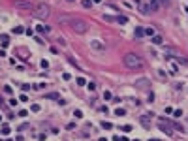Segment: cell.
Segmentation results:
<instances>
[{
	"label": "cell",
	"instance_id": "25",
	"mask_svg": "<svg viewBox=\"0 0 188 141\" xmlns=\"http://www.w3.org/2000/svg\"><path fill=\"white\" fill-rule=\"evenodd\" d=\"M145 34H147V36H154V30H152V28H147Z\"/></svg>",
	"mask_w": 188,
	"mask_h": 141
},
{
	"label": "cell",
	"instance_id": "37",
	"mask_svg": "<svg viewBox=\"0 0 188 141\" xmlns=\"http://www.w3.org/2000/svg\"><path fill=\"white\" fill-rule=\"evenodd\" d=\"M166 2H167V0H166Z\"/></svg>",
	"mask_w": 188,
	"mask_h": 141
},
{
	"label": "cell",
	"instance_id": "14",
	"mask_svg": "<svg viewBox=\"0 0 188 141\" xmlns=\"http://www.w3.org/2000/svg\"><path fill=\"white\" fill-rule=\"evenodd\" d=\"M77 85H79V87H85V85H87V79H85V77H77Z\"/></svg>",
	"mask_w": 188,
	"mask_h": 141
},
{
	"label": "cell",
	"instance_id": "18",
	"mask_svg": "<svg viewBox=\"0 0 188 141\" xmlns=\"http://www.w3.org/2000/svg\"><path fill=\"white\" fill-rule=\"evenodd\" d=\"M0 42H2V43H10V38H8L6 34H2V36H0Z\"/></svg>",
	"mask_w": 188,
	"mask_h": 141
},
{
	"label": "cell",
	"instance_id": "24",
	"mask_svg": "<svg viewBox=\"0 0 188 141\" xmlns=\"http://www.w3.org/2000/svg\"><path fill=\"white\" fill-rule=\"evenodd\" d=\"M73 115H75V117H77V119H81V117H83V113H81V111H79V109H75V111H73Z\"/></svg>",
	"mask_w": 188,
	"mask_h": 141
},
{
	"label": "cell",
	"instance_id": "23",
	"mask_svg": "<svg viewBox=\"0 0 188 141\" xmlns=\"http://www.w3.org/2000/svg\"><path fill=\"white\" fill-rule=\"evenodd\" d=\"M115 115H119V117H122V115H126V111H124V109H117V111H115Z\"/></svg>",
	"mask_w": 188,
	"mask_h": 141
},
{
	"label": "cell",
	"instance_id": "26",
	"mask_svg": "<svg viewBox=\"0 0 188 141\" xmlns=\"http://www.w3.org/2000/svg\"><path fill=\"white\" fill-rule=\"evenodd\" d=\"M43 87H45V83H40V85H34V89H36V90H42Z\"/></svg>",
	"mask_w": 188,
	"mask_h": 141
},
{
	"label": "cell",
	"instance_id": "16",
	"mask_svg": "<svg viewBox=\"0 0 188 141\" xmlns=\"http://www.w3.org/2000/svg\"><path fill=\"white\" fill-rule=\"evenodd\" d=\"M40 32H49V26H45V25H40V26H36Z\"/></svg>",
	"mask_w": 188,
	"mask_h": 141
},
{
	"label": "cell",
	"instance_id": "3",
	"mask_svg": "<svg viewBox=\"0 0 188 141\" xmlns=\"http://www.w3.org/2000/svg\"><path fill=\"white\" fill-rule=\"evenodd\" d=\"M49 11H51V8L47 4H43V2H40V4H34L32 15L36 19H47V17H49Z\"/></svg>",
	"mask_w": 188,
	"mask_h": 141
},
{
	"label": "cell",
	"instance_id": "21",
	"mask_svg": "<svg viewBox=\"0 0 188 141\" xmlns=\"http://www.w3.org/2000/svg\"><path fill=\"white\" fill-rule=\"evenodd\" d=\"M156 75H158L160 79H166V73H164V70H158V72H156Z\"/></svg>",
	"mask_w": 188,
	"mask_h": 141
},
{
	"label": "cell",
	"instance_id": "8",
	"mask_svg": "<svg viewBox=\"0 0 188 141\" xmlns=\"http://www.w3.org/2000/svg\"><path fill=\"white\" fill-rule=\"evenodd\" d=\"M139 10H141V13H143V15H149V13H151V8H149L147 4H139Z\"/></svg>",
	"mask_w": 188,
	"mask_h": 141
},
{
	"label": "cell",
	"instance_id": "35",
	"mask_svg": "<svg viewBox=\"0 0 188 141\" xmlns=\"http://www.w3.org/2000/svg\"><path fill=\"white\" fill-rule=\"evenodd\" d=\"M68 2H73V0H68Z\"/></svg>",
	"mask_w": 188,
	"mask_h": 141
},
{
	"label": "cell",
	"instance_id": "19",
	"mask_svg": "<svg viewBox=\"0 0 188 141\" xmlns=\"http://www.w3.org/2000/svg\"><path fill=\"white\" fill-rule=\"evenodd\" d=\"M23 30H25L23 26H15V28H13V34H23Z\"/></svg>",
	"mask_w": 188,
	"mask_h": 141
},
{
	"label": "cell",
	"instance_id": "17",
	"mask_svg": "<svg viewBox=\"0 0 188 141\" xmlns=\"http://www.w3.org/2000/svg\"><path fill=\"white\" fill-rule=\"evenodd\" d=\"M10 132H11V130H10V126H8V124H4V126H2V134H4V136H8Z\"/></svg>",
	"mask_w": 188,
	"mask_h": 141
},
{
	"label": "cell",
	"instance_id": "34",
	"mask_svg": "<svg viewBox=\"0 0 188 141\" xmlns=\"http://www.w3.org/2000/svg\"><path fill=\"white\" fill-rule=\"evenodd\" d=\"M0 120H2V115H0Z\"/></svg>",
	"mask_w": 188,
	"mask_h": 141
},
{
	"label": "cell",
	"instance_id": "1",
	"mask_svg": "<svg viewBox=\"0 0 188 141\" xmlns=\"http://www.w3.org/2000/svg\"><path fill=\"white\" fill-rule=\"evenodd\" d=\"M58 23L70 26L75 34H85L89 30L87 21H83L81 17H75V15H58Z\"/></svg>",
	"mask_w": 188,
	"mask_h": 141
},
{
	"label": "cell",
	"instance_id": "12",
	"mask_svg": "<svg viewBox=\"0 0 188 141\" xmlns=\"http://www.w3.org/2000/svg\"><path fill=\"white\" fill-rule=\"evenodd\" d=\"M117 23H120V25H128V17H124V15H120V17L115 19Z\"/></svg>",
	"mask_w": 188,
	"mask_h": 141
},
{
	"label": "cell",
	"instance_id": "7",
	"mask_svg": "<svg viewBox=\"0 0 188 141\" xmlns=\"http://www.w3.org/2000/svg\"><path fill=\"white\" fill-rule=\"evenodd\" d=\"M151 11H158V8H160V0H151Z\"/></svg>",
	"mask_w": 188,
	"mask_h": 141
},
{
	"label": "cell",
	"instance_id": "30",
	"mask_svg": "<svg viewBox=\"0 0 188 141\" xmlns=\"http://www.w3.org/2000/svg\"><path fill=\"white\" fill-rule=\"evenodd\" d=\"M62 79H66V81H70V79H72V75H70V73H64V75H62Z\"/></svg>",
	"mask_w": 188,
	"mask_h": 141
},
{
	"label": "cell",
	"instance_id": "22",
	"mask_svg": "<svg viewBox=\"0 0 188 141\" xmlns=\"http://www.w3.org/2000/svg\"><path fill=\"white\" fill-rule=\"evenodd\" d=\"M104 98H105V100H111V98H113V94L109 92V90H105V92H104Z\"/></svg>",
	"mask_w": 188,
	"mask_h": 141
},
{
	"label": "cell",
	"instance_id": "2",
	"mask_svg": "<svg viewBox=\"0 0 188 141\" xmlns=\"http://www.w3.org/2000/svg\"><path fill=\"white\" fill-rule=\"evenodd\" d=\"M122 62H124V66H126V68H132V70L143 68V58H141L139 55H136V53H126L122 57Z\"/></svg>",
	"mask_w": 188,
	"mask_h": 141
},
{
	"label": "cell",
	"instance_id": "9",
	"mask_svg": "<svg viewBox=\"0 0 188 141\" xmlns=\"http://www.w3.org/2000/svg\"><path fill=\"white\" fill-rule=\"evenodd\" d=\"M152 43H154V45H162V43H164V40H162V36H158V34H154V36H152Z\"/></svg>",
	"mask_w": 188,
	"mask_h": 141
},
{
	"label": "cell",
	"instance_id": "10",
	"mask_svg": "<svg viewBox=\"0 0 188 141\" xmlns=\"http://www.w3.org/2000/svg\"><path fill=\"white\" fill-rule=\"evenodd\" d=\"M134 34H136V38H143V36H145V30H143V28H141V26H137Z\"/></svg>",
	"mask_w": 188,
	"mask_h": 141
},
{
	"label": "cell",
	"instance_id": "28",
	"mask_svg": "<svg viewBox=\"0 0 188 141\" xmlns=\"http://www.w3.org/2000/svg\"><path fill=\"white\" fill-rule=\"evenodd\" d=\"M30 109H32V111H34V113H38V111H40V105H38V104H34V105H32V107H30Z\"/></svg>",
	"mask_w": 188,
	"mask_h": 141
},
{
	"label": "cell",
	"instance_id": "5",
	"mask_svg": "<svg viewBox=\"0 0 188 141\" xmlns=\"http://www.w3.org/2000/svg\"><path fill=\"white\" fill-rule=\"evenodd\" d=\"M15 8H19V10H26V11H32L34 10V2H30V0H15Z\"/></svg>",
	"mask_w": 188,
	"mask_h": 141
},
{
	"label": "cell",
	"instance_id": "4",
	"mask_svg": "<svg viewBox=\"0 0 188 141\" xmlns=\"http://www.w3.org/2000/svg\"><path fill=\"white\" fill-rule=\"evenodd\" d=\"M158 126H160V130H162V132H166L167 136H171V134H173L175 124H173V122L169 124V122H167V119H160V120H158Z\"/></svg>",
	"mask_w": 188,
	"mask_h": 141
},
{
	"label": "cell",
	"instance_id": "33",
	"mask_svg": "<svg viewBox=\"0 0 188 141\" xmlns=\"http://www.w3.org/2000/svg\"><path fill=\"white\" fill-rule=\"evenodd\" d=\"M0 104H4V102H2V96H0Z\"/></svg>",
	"mask_w": 188,
	"mask_h": 141
},
{
	"label": "cell",
	"instance_id": "11",
	"mask_svg": "<svg viewBox=\"0 0 188 141\" xmlns=\"http://www.w3.org/2000/svg\"><path fill=\"white\" fill-rule=\"evenodd\" d=\"M141 124H143L145 128L151 126V120H149V117H147V115H145V117H141Z\"/></svg>",
	"mask_w": 188,
	"mask_h": 141
},
{
	"label": "cell",
	"instance_id": "13",
	"mask_svg": "<svg viewBox=\"0 0 188 141\" xmlns=\"http://www.w3.org/2000/svg\"><path fill=\"white\" fill-rule=\"evenodd\" d=\"M136 85H137L139 89H143V87H149V81H147V79H139V81H137Z\"/></svg>",
	"mask_w": 188,
	"mask_h": 141
},
{
	"label": "cell",
	"instance_id": "29",
	"mask_svg": "<svg viewBox=\"0 0 188 141\" xmlns=\"http://www.w3.org/2000/svg\"><path fill=\"white\" fill-rule=\"evenodd\" d=\"M26 115H28L26 109H21V111H19V117H26Z\"/></svg>",
	"mask_w": 188,
	"mask_h": 141
},
{
	"label": "cell",
	"instance_id": "6",
	"mask_svg": "<svg viewBox=\"0 0 188 141\" xmlns=\"http://www.w3.org/2000/svg\"><path fill=\"white\" fill-rule=\"evenodd\" d=\"M90 47H92L94 51H104V49H105L104 42H100V40H92V42H90Z\"/></svg>",
	"mask_w": 188,
	"mask_h": 141
},
{
	"label": "cell",
	"instance_id": "27",
	"mask_svg": "<svg viewBox=\"0 0 188 141\" xmlns=\"http://www.w3.org/2000/svg\"><path fill=\"white\" fill-rule=\"evenodd\" d=\"M28 89H30V85H28V83H23V87H21V90H25V92H26Z\"/></svg>",
	"mask_w": 188,
	"mask_h": 141
},
{
	"label": "cell",
	"instance_id": "36",
	"mask_svg": "<svg viewBox=\"0 0 188 141\" xmlns=\"http://www.w3.org/2000/svg\"><path fill=\"white\" fill-rule=\"evenodd\" d=\"M6 141H11V139H6Z\"/></svg>",
	"mask_w": 188,
	"mask_h": 141
},
{
	"label": "cell",
	"instance_id": "20",
	"mask_svg": "<svg viewBox=\"0 0 188 141\" xmlns=\"http://www.w3.org/2000/svg\"><path fill=\"white\" fill-rule=\"evenodd\" d=\"M81 4H83V8H90L92 6V0H83Z\"/></svg>",
	"mask_w": 188,
	"mask_h": 141
},
{
	"label": "cell",
	"instance_id": "31",
	"mask_svg": "<svg viewBox=\"0 0 188 141\" xmlns=\"http://www.w3.org/2000/svg\"><path fill=\"white\" fill-rule=\"evenodd\" d=\"M40 64H42V68H47V66H49V62H47V60H42Z\"/></svg>",
	"mask_w": 188,
	"mask_h": 141
},
{
	"label": "cell",
	"instance_id": "32",
	"mask_svg": "<svg viewBox=\"0 0 188 141\" xmlns=\"http://www.w3.org/2000/svg\"><path fill=\"white\" fill-rule=\"evenodd\" d=\"M102 2V0H92V4H100Z\"/></svg>",
	"mask_w": 188,
	"mask_h": 141
},
{
	"label": "cell",
	"instance_id": "15",
	"mask_svg": "<svg viewBox=\"0 0 188 141\" xmlns=\"http://www.w3.org/2000/svg\"><path fill=\"white\" fill-rule=\"evenodd\" d=\"M102 128H105V130H113V124H111V122H102Z\"/></svg>",
	"mask_w": 188,
	"mask_h": 141
}]
</instances>
